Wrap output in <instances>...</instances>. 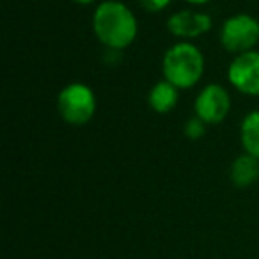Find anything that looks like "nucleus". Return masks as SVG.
I'll list each match as a JSON object with an SVG mask.
<instances>
[{
    "instance_id": "obj_1",
    "label": "nucleus",
    "mask_w": 259,
    "mask_h": 259,
    "mask_svg": "<svg viewBox=\"0 0 259 259\" xmlns=\"http://www.w3.org/2000/svg\"><path fill=\"white\" fill-rule=\"evenodd\" d=\"M93 32L107 50L122 52L137 39V16L124 2L103 0L93 13Z\"/></svg>"
},
{
    "instance_id": "obj_2",
    "label": "nucleus",
    "mask_w": 259,
    "mask_h": 259,
    "mask_svg": "<svg viewBox=\"0 0 259 259\" xmlns=\"http://www.w3.org/2000/svg\"><path fill=\"white\" fill-rule=\"evenodd\" d=\"M204 55L192 41H178L170 45L162 59L163 78L180 91L197 85L204 75Z\"/></svg>"
},
{
    "instance_id": "obj_3",
    "label": "nucleus",
    "mask_w": 259,
    "mask_h": 259,
    "mask_svg": "<svg viewBox=\"0 0 259 259\" xmlns=\"http://www.w3.org/2000/svg\"><path fill=\"white\" fill-rule=\"evenodd\" d=\"M96 94L87 83L71 82L61 89L57 96V112L64 122L83 126L96 114Z\"/></svg>"
},
{
    "instance_id": "obj_4",
    "label": "nucleus",
    "mask_w": 259,
    "mask_h": 259,
    "mask_svg": "<svg viewBox=\"0 0 259 259\" xmlns=\"http://www.w3.org/2000/svg\"><path fill=\"white\" fill-rule=\"evenodd\" d=\"M219 39L224 50L233 55L255 50L259 43V22L248 13H236L224 20Z\"/></svg>"
},
{
    "instance_id": "obj_5",
    "label": "nucleus",
    "mask_w": 259,
    "mask_h": 259,
    "mask_svg": "<svg viewBox=\"0 0 259 259\" xmlns=\"http://www.w3.org/2000/svg\"><path fill=\"white\" fill-rule=\"evenodd\" d=\"M229 110L231 94L222 83H208L195 96V117H199L206 124H220L229 115Z\"/></svg>"
},
{
    "instance_id": "obj_6",
    "label": "nucleus",
    "mask_w": 259,
    "mask_h": 259,
    "mask_svg": "<svg viewBox=\"0 0 259 259\" xmlns=\"http://www.w3.org/2000/svg\"><path fill=\"white\" fill-rule=\"evenodd\" d=\"M227 82L245 96H259V50L234 55L227 68Z\"/></svg>"
},
{
    "instance_id": "obj_7",
    "label": "nucleus",
    "mask_w": 259,
    "mask_h": 259,
    "mask_svg": "<svg viewBox=\"0 0 259 259\" xmlns=\"http://www.w3.org/2000/svg\"><path fill=\"white\" fill-rule=\"evenodd\" d=\"M211 27V16L208 13L194 11V9H181V11L170 15L167 20V30L181 41L197 39L206 32H209Z\"/></svg>"
},
{
    "instance_id": "obj_8",
    "label": "nucleus",
    "mask_w": 259,
    "mask_h": 259,
    "mask_svg": "<svg viewBox=\"0 0 259 259\" xmlns=\"http://www.w3.org/2000/svg\"><path fill=\"white\" fill-rule=\"evenodd\" d=\"M178 100H180V89L176 85H172L170 82H167L165 78L156 82L149 89L148 94L149 107L156 114H169V112H172L178 105Z\"/></svg>"
},
{
    "instance_id": "obj_9",
    "label": "nucleus",
    "mask_w": 259,
    "mask_h": 259,
    "mask_svg": "<svg viewBox=\"0 0 259 259\" xmlns=\"http://www.w3.org/2000/svg\"><path fill=\"white\" fill-rule=\"evenodd\" d=\"M229 178L234 187L238 188L252 187L259 180V160L247 153L236 156L231 163Z\"/></svg>"
},
{
    "instance_id": "obj_10",
    "label": "nucleus",
    "mask_w": 259,
    "mask_h": 259,
    "mask_svg": "<svg viewBox=\"0 0 259 259\" xmlns=\"http://www.w3.org/2000/svg\"><path fill=\"white\" fill-rule=\"evenodd\" d=\"M240 141L243 153L259 160V110L248 112L240 124Z\"/></svg>"
},
{
    "instance_id": "obj_11",
    "label": "nucleus",
    "mask_w": 259,
    "mask_h": 259,
    "mask_svg": "<svg viewBox=\"0 0 259 259\" xmlns=\"http://www.w3.org/2000/svg\"><path fill=\"white\" fill-rule=\"evenodd\" d=\"M206 122H202L199 117H190L187 121V124H185V128H183V134L187 135L190 141H199L201 137H204V134H206Z\"/></svg>"
},
{
    "instance_id": "obj_12",
    "label": "nucleus",
    "mask_w": 259,
    "mask_h": 259,
    "mask_svg": "<svg viewBox=\"0 0 259 259\" xmlns=\"http://www.w3.org/2000/svg\"><path fill=\"white\" fill-rule=\"evenodd\" d=\"M172 0H141V8L146 13H162L170 6Z\"/></svg>"
},
{
    "instance_id": "obj_13",
    "label": "nucleus",
    "mask_w": 259,
    "mask_h": 259,
    "mask_svg": "<svg viewBox=\"0 0 259 259\" xmlns=\"http://www.w3.org/2000/svg\"><path fill=\"white\" fill-rule=\"evenodd\" d=\"M185 2L190 6H204V4H208V2H211V0H185Z\"/></svg>"
},
{
    "instance_id": "obj_14",
    "label": "nucleus",
    "mask_w": 259,
    "mask_h": 259,
    "mask_svg": "<svg viewBox=\"0 0 259 259\" xmlns=\"http://www.w3.org/2000/svg\"><path fill=\"white\" fill-rule=\"evenodd\" d=\"M71 2H75V4H78V6H89V4H94L96 0H71Z\"/></svg>"
}]
</instances>
